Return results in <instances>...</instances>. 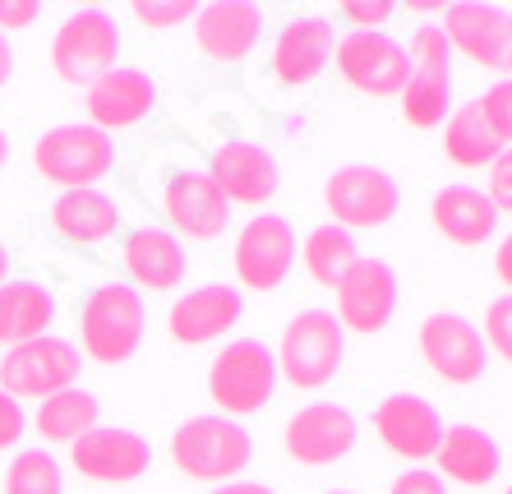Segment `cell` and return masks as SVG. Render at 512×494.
I'll return each mask as SVG.
<instances>
[{
    "label": "cell",
    "instance_id": "obj_8",
    "mask_svg": "<svg viewBox=\"0 0 512 494\" xmlns=\"http://www.w3.org/2000/svg\"><path fill=\"white\" fill-rule=\"evenodd\" d=\"M323 208L333 217V227L342 231H379L388 227L402 208V190L388 171L370 167V162H351V167H337L323 185Z\"/></svg>",
    "mask_w": 512,
    "mask_h": 494
},
{
    "label": "cell",
    "instance_id": "obj_9",
    "mask_svg": "<svg viewBox=\"0 0 512 494\" xmlns=\"http://www.w3.org/2000/svg\"><path fill=\"white\" fill-rule=\"evenodd\" d=\"M79 370H84V351L65 338H37L24 347H10L0 356V393L47 402L65 388H79Z\"/></svg>",
    "mask_w": 512,
    "mask_h": 494
},
{
    "label": "cell",
    "instance_id": "obj_39",
    "mask_svg": "<svg viewBox=\"0 0 512 494\" xmlns=\"http://www.w3.org/2000/svg\"><path fill=\"white\" fill-rule=\"evenodd\" d=\"M342 19L351 24V33H379L393 19V5L388 0H379V5H342Z\"/></svg>",
    "mask_w": 512,
    "mask_h": 494
},
{
    "label": "cell",
    "instance_id": "obj_42",
    "mask_svg": "<svg viewBox=\"0 0 512 494\" xmlns=\"http://www.w3.org/2000/svg\"><path fill=\"white\" fill-rule=\"evenodd\" d=\"M494 273H499V282L512 291V231L499 241V250H494Z\"/></svg>",
    "mask_w": 512,
    "mask_h": 494
},
{
    "label": "cell",
    "instance_id": "obj_43",
    "mask_svg": "<svg viewBox=\"0 0 512 494\" xmlns=\"http://www.w3.org/2000/svg\"><path fill=\"white\" fill-rule=\"evenodd\" d=\"M213 494H277L273 485H259V481H227V485H217Z\"/></svg>",
    "mask_w": 512,
    "mask_h": 494
},
{
    "label": "cell",
    "instance_id": "obj_18",
    "mask_svg": "<svg viewBox=\"0 0 512 494\" xmlns=\"http://www.w3.org/2000/svg\"><path fill=\"white\" fill-rule=\"evenodd\" d=\"M374 434L388 453L406 462H429L443 444V416L416 393H393L374 407Z\"/></svg>",
    "mask_w": 512,
    "mask_h": 494
},
{
    "label": "cell",
    "instance_id": "obj_24",
    "mask_svg": "<svg viewBox=\"0 0 512 494\" xmlns=\"http://www.w3.org/2000/svg\"><path fill=\"white\" fill-rule=\"evenodd\" d=\"M429 222L448 245H462V250H476V245L494 241L499 231V213L489 204V194L476 185H443L429 204Z\"/></svg>",
    "mask_w": 512,
    "mask_h": 494
},
{
    "label": "cell",
    "instance_id": "obj_20",
    "mask_svg": "<svg viewBox=\"0 0 512 494\" xmlns=\"http://www.w3.org/2000/svg\"><path fill=\"white\" fill-rule=\"evenodd\" d=\"M333 51H337L333 19H319V14H310V19H291V24L277 33L273 56H268V70H273V79L282 88H305L328 70Z\"/></svg>",
    "mask_w": 512,
    "mask_h": 494
},
{
    "label": "cell",
    "instance_id": "obj_41",
    "mask_svg": "<svg viewBox=\"0 0 512 494\" xmlns=\"http://www.w3.org/2000/svg\"><path fill=\"white\" fill-rule=\"evenodd\" d=\"M37 14H42L37 0H0V33H24L33 28Z\"/></svg>",
    "mask_w": 512,
    "mask_h": 494
},
{
    "label": "cell",
    "instance_id": "obj_38",
    "mask_svg": "<svg viewBox=\"0 0 512 494\" xmlns=\"http://www.w3.org/2000/svg\"><path fill=\"white\" fill-rule=\"evenodd\" d=\"M388 494H448V485H443L439 471H429V467H406L402 476L388 485Z\"/></svg>",
    "mask_w": 512,
    "mask_h": 494
},
{
    "label": "cell",
    "instance_id": "obj_46",
    "mask_svg": "<svg viewBox=\"0 0 512 494\" xmlns=\"http://www.w3.org/2000/svg\"><path fill=\"white\" fill-rule=\"evenodd\" d=\"M5 162H10V134L0 130V167H5Z\"/></svg>",
    "mask_w": 512,
    "mask_h": 494
},
{
    "label": "cell",
    "instance_id": "obj_2",
    "mask_svg": "<svg viewBox=\"0 0 512 494\" xmlns=\"http://www.w3.org/2000/svg\"><path fill=\"white\" fill-rule=\"evenodd\" d=\"M254 458L250 430L227 416H190L171 434V462H176L190 481L227 485L236 476H245Z\"/></svg>",
    "mask_w": 512,
    "mask_h": 494
},
{
    "label": "cell",
    "instance_id": "obj_25",
    "mask_svg": "<svg viewBox=\"0 0 512 494\" xmlns=\"http://www.w3.org/2000/svg\"><path fill=\"white\" fill-rule=\"evenodd\" d=\"M434 462H439L443 485L453 481V485L480 490V485H489L499 476L503 453L494 444V434L480 430V425H443V444L434 453Z\"/></svg>",
    "mask_w": 512,
    "mask_h": 494
},
{
    "label": "cell",
    "instance_id": "obj_44",
    "mask_svg": "<svg viewBox=\"0 0 512 494\" xmlns=\"http://www.w3.org/2000/svg\"><path fill=\"white\" fill-rule=\"evenodd\" d=\"M14 79V47H10V37L0 33V88Z\"/></svg>",
    "mask_w": 512,
    "mask_h": 494
},
{
    "label": "cell",
    "instance_id": "obj_3",
    "mask_svg": "<svg viewBox=\"0 0 512 494\" xmlns=\"http://www.w3.org/2000/svg\"><path fill=\"white\" fill-rule=\"evenodd\" d=\"M120 24L111 19L107 10H74L65 24L56 28L51 37V70H56L60 84H74V88H93L102 74H111L120 65Z\"/></svg>",
    "mask_w": 512,
    "mask_h": 494
},
{
    "label": "cell",
    "instance_id": "obj_26",
    "mask_svg": "<svg viewBox=\"0 0 512 494\" xmlns=\"http://www.w3.org/2000/svg\"><path fill=\"white\" fill-rule=\"evenodd\" d=\"M56 319V296L42 282H5L0 287V347H24L47 338Z\"/></svg>",
    "mask_w": 512,
    "mask_h": 494
},
{
    "label": "cell",
    "instance_id": "obj_5",
    "mask_svg": "<svg viewBox=\"0 0 512 494\" xmlns=\"http://www.w3.org/2000/svg\"><path fill=\"white\" fill-rule=\"evenodd\" d=\"M273 388H277V361L259 338L227 342L208 365V398L217 402V416H227V421L263 411L273 402Z\"/></svg>",
    "mask_w": 512,
    "mask_h": 494
},
{
    "label": "cell",
    "instance_id": "obj_13",
    "mask_svg": "<svg viewBox=\"0 0 512 494\" xmlns=\"http://www.w3.org/2000/svg\"><path fill=\"white\" fill-rule=\"evenodd\" d=\"M416 347L443 384H476L489 361V347H485V338H480V328L448 310L429 314L425 324H420Z\"/></svg>",
    "mask_w": 512,
    "mask_h": 494
},
{
    "label": "cell",
    "instance_id": "obj_22",
    "mask_svg": "<svg viewBox=\"0 0 512 494\" xmlns=\"http://www.w3.org/2000/svg\"><path fill=\"white\" fill-rule=\"evenodd\" d=\"M84 107H88V125L97 130H130V125L148 121L157 107V84L153 74L116 65L111 74H102L93 88H84Z\"/></svg>",
    "mask_w": 512,
    "mask_h": 494
},
{
    "label": "cell",
    "instance_id": "obj_16",
    "mask_svg": "<svg viewBox=\"0 0 512 494\" xmlns=\"http://www.w3.org/2000/svg\"><path fill=\"white\" fill-rule=\"evenodd\" d=\"M70 462L79 476H88V481H97V485H130L153 467V448L134 430L97 425L79 444H70Z\"/></svg>",
    "mask_w": 512,
    "mask_h": 494
},
{
    "label": "cell",
    "instance_id": "obj_30",
    "mask_svg": "<svg viewBox=\"0 0 512 494\" xmlns=\"http://www.w3.org/2000/svg\"><path fill=\"white\" fill-rule=\"evenodd\" d=\"M300 259H305V273H310L319 287L333 291L337 282L351 273V268L365 259L356 245V236L342 227H333V222H323V227H314L310 236H305V245H300Z\"/></svg>",
    "mask_w": 512,
    "mask_h": 494
},
{
    "label": "cell",
    "instance_id": "obj_33",
    "mask_svg": "<svg viewBox=\"0 0 512 494\" xmlns=\"http://www.w3.org/2000/svg\"><path fill=\"white\" fill-rule=\"evenodd\" d=\"M406 56H411V70H448L453 65V42H448V33L439 24H420L411 33Z\"/></svg>",
    "mask_w": 512,
    "mask_h": 494
},
{
    "label": "cell",
    "instance_id": "obj_21",
    "mask_svg": "<svg viewBox=\"0 0 512 494\" xmlns=\"http://www.w3.org/2000/svg\"><path fill=\"white\" fill-rule=\"evenodd\" d=\"M259 37L263 10L254 0H213V5H199V14H194V42L217 65L245 61L259 47Z\"/></svg>",
    "mask_w": 512,
    "mask_h": 494
},
{
    "label": "cell",
    "instance_id": "obj_1",
    "mask_svg": "<svg viewBox=\"0 0 512 494\" xmlns=\"http://www.w3.org/2000/svg\"><path fill=\"white\" fill-rule=\"evenodd\" d=\"M143 324H148V310L130 282L97 287L79 305V347L97 365H125L143 342Z\"/></svg>",
    "mask_w": 512,
    "mask_h": 494
},
{
    "label": "cell",
    "instance_id": "obj_28",
    "mask_svg": "<svg viewBox=\"0 0 512 494\" xmlns=\"http://www.w3.org/2000/svg\"><path fill=\"white\" fill-rule=\"evenodd\" d=\"M499 153H503V144L494 139V130H489L480 102H462L457 111H448V121H443V157H448L453 167L480 171Z\"/></svg>",
    "mask_w": 512,
    "mask_h": 494
},
{
    "label": "cell",
    "instance_id": "obj_47",
    "mask_svg": "<svg viewBox=\"0 0 512 494\" xmlns=\"http://www.w3.org/2000/svg\"><path fill=\"white\" fill-rule=\"evenodd\" d=\"M328 494H351V490H328Z\"/></svg>",
    "mask_w": 512,
    "mask_h": 494
},
{
    "label": "cell",
    "instance_id": "obj_7",
    "mask_svg": "<svg viewBox=\"0 0 512 494\" xmlns=\"http://www.w3.org/2000/svg\"><path fill=\"white\" fill-rule=\"evenodd\" d=\"M157 204L171 227L185 231L190 241H217L231 217L227 194L217 190V181L199 162H171L157 171Z\"/></svg>",
    "mask_w": 512,
    "mask_h": 494
},
{
    "label": "cell",
    "instance_id": "obj_40",
    "mask_svg": "<svg viewBox=\"0 0 512 494\" xmlns=\"http://www.w3.org/2000/svg\"><path fill=\"white\" fill-rule=\"evenodd\" d=\"M24 430H28L24 402H14L10 393H0V453L19 444V439H24Z\"/></svg>",
    "mask_w": 512,
    "mask_h": 494
},
{
    "label": "cell",
    "instance_id": "obj_29",
    "mask_svg": "<svg viewBox=\"0 0 512 494\" xmlns=\"http://www.w3.org/2000/svg\"><path fill=\"white\" fill-rule=\"evenodd\" d=\"M97 416H102V402L88 388H65L56 398L37 402L33 430L42 444H79L88 430H97Z\"/></svg>",
    "mask_w": 512,
    "mask_h": 494
},
{
    "label": "cell",
    "instance_id": "obj_35",
    "mask_svg": "<svg viewBox=\"0 0 512 494\" xmlns=\"http://www.w3.org/2000/svg\"><path fill=\"white\" fill-rule=\"evenodd\" d=\"M480 111H485L489 130L503 148H512V79H499L494 88H485V97H476Z\"/></svg>",
    "mask_w": 512,
    "mask_h": 494
},
{
    "label": "cell",
    "instance_id": "obj_32",
    "mask_svg": "<svg viewBox=\"0 0 512 494\" xmlns=\"http://www.w3.org/2000/svg\"><path fill=\"white\" fill-rule=\"evenodd\" d=\"M5 494H65V476L51 448H24L14 453L5 471Z\"/></svg>",
    "mask_w": 512,
    "mask_h": 494
},
{
    "label": "cell",
    "instance_id": "obj_17",
    "mask_svg": "<svg viewBox=\"0 0 512 494\" xmlns=\"http://www.w3.org/2000/svg\"><path fill=\"white\" fill-rule=\"evenodd\" d=\"M208 176L217 181V190L227 194V204H245V208L268 204V199L282 190L277 157L259 144H245V139L217 144L213 157H208Z\"/></svg>",
    "mask_w": 512,
    "mask_h": 494
},
{
    "label": "cell",
    "instance_id": "obj_11",
    "mask_svg": "<svg viewBox=\"0 0 512 494\" xmlns=\"http://www.w3.org/2000/svg\"><path fill=\"white\" fill-rule=\"evenodd\" d=\"M337 74L356 93L370 97H402L406 79H411V56L397 37L388 33H346L337 37Z\"/></svg>",
    "mask_w": 512,
    "mask_h": 494
},
{
    "label": "cell",
    "instance_id": "obj_48",
    "mask_svg": "<svg viewBox=\"0 0 512 494\" xmlns=\"http://www.w3.org/2000/svg\"><path fill=\"white\" fill-rule=\"evenodd\" d=\"M503 494H512V485H508V490H503Z\"/></svg>",
    "mask_w": 512,
    "mask_h": 494
},
{
    "label": "cell",
    "instance_id": "obj_45",
    "mask_svg": "<svg viewBox=\"0 0 512 494\" xmlns=\"http://www.w3.org/2000/svg\"><path fill=\"white\" fill-rule=\"evenodd\" d=\"M5 282H10V250L0 245V287H5Z\"/></svg>",
    "mask_w": 512,
    "mask_h": 494
},
{
    "label": "cell",
    "instance_id": "obj_27",
    "mask_svg": "<svg viewBox=\"0 0 512 494\" xmlns=\"http://www.w3.org/2000/svg\"><path fill=\"white\" fill-rule=\"evenodd\" d=\"M51 227L74 245H97L120 231V208H116V199L102 194L97 185L93 190H65L56 204H51Z\"/></svg>",
    "mask_w": 512,
    "mask_h": 494
},
{
    "label": "cell",
    "instance_id": "obj_12",
    "mask_svg": "<svg viewBox=\"0 0 512 494\" xmlns=\"http://www.w3.org/2000/svg\"><path fill=\"white\" fill-rule=\"evenodd\" d=\"M236 282L245 291H277L296 264V231L282 213H259L250 217L236 236Z\"/></svg>",
    "mask_w": 512,
    "mask_h": 494
},
{
    "label": "cell",
    "instance_id": "obj_6",
    "mask_svg": "<svg viewBox=\"0 0 512 494\" xmlns=\"http://www.w3.org/2000/svg\"><path fill=\"white\" fill-rule=\"evenodd\" d=\"M33 167L42 181H51L60 194L65 190H93L111 167H116V144L97 125H56L33 144Z\"/></svg>",
    "mask_w": 512,
    "mask_h": 494
},
{
    "label": "cell",
    "instance_id": "obj_10",
    "mask_svg": "<svg viewBox=\"0 0 512 494\" xmlns=\"http://www.w3.org/2000/svg\"><path fill=\"white\" fill-rule=\"evenodd\" d=\"M443 33L462 51L471 65L512 79V14L503 5H485V0H457L443 5Z\"/></svg>",
    "mask_w": 512,
    "mask_h": 494
},
{
    "label": "cell",
    "instance_id": "obj_4",
    "mask_svg": "<svg viewBox=\"0 0 512 494\" xmlns=\"http://www.w3.org/2000/svg\"><path fill=\"white\" fill-rule=\"evenodd\" d=\"M277 374H282L291 388H323L333 384L337 370L346 361V328L337 324L333 310H300L282 333V347H277Z\"/></svg>",
    "mask_w": 512,
    "mask_h": 494
},
{
    "label": "cell",
    "instance_id": "obj_23",
    "mask_svg": "<svg viewBox=\"0 0 512 494\" xmlns=\"http://www.w3.org/2000/svg\"><path fill=\"white\" fill-rule=\"evenodd\" d=\"M134 291H176L185 282V250L167 227H134L120 245Z\"/></svg>",
    "mask_w": 512,
    "mask_h": 494
},
{
    "label": "cell",
    "instance_id": "obj_19",
    "mask_svg": "<svg viewBox=\"0 0 512 494\" xmlns=\"http://www.w3.org/2000/svg\"><path fill=\"white\" fill-rule=\"evenodd\" d=\"M245 314V291L227 282H208V287L185 291L167 314V328L180 347H203V342L227 338Z\"/></svg>",
    "mask_w": 512,
    "mask_h": 494
},
{
    "label": "cell",
    "instance_id": "obj_14",
    "mask_svg": "<svg viewBox=\"0 0 512 494\" xmlns=\"http://www.w3.org/2000/svg\"><path fill=\"white\" fill-rule=\"evenodd\" d=\"M337 296V324L346 333H360V338H374L393 324L397 314V273L383 259H360L351 273L333 287Z\"/></svg>",
    "mask_w": 512,
    "mask_h": 494
},
{
    "label": "cell",
    "instance_id": "obj_36",
    "mask_svg": "<svg viewBox=\"0 0 512 494\" xmlns=\"http://www.w3.org/2000/svg\"><path fill=\"white\" fill-rule=\"evenodd\" d=\"M485 347L499 356V361L512 365V296H499V301L485 310V328H480Z\"/></svg>",
    "mask_w": 512,
    "mask_h": 494
},
{
    "label": "cell",
    "instance_id": "obj_31",
    "mask_svg": "<svg viewBox=\"0 0 512 494\" xmlns=\"http://www.w3.org/2000/svg\"><path fill=\"white\" fill-rule=\"evenodd\" d=\"M448 107H453V74L448 70H411V79H406V88H402L406 125L434 130V125L448 121Z\"/></svg>",
    "mask_w": 512,
    "mask_h": 494
},
{
    "label": "cell",
    "instance_id": "obj_15",
    "mask_svg": "<svg viewBox=\"0 0 512 494\" xmlns=\"http://www.w3.org/2000/svg\"><path fill=\"white\" fill-rule=\"evenodd\" d=\"M286 458L300 467H333L356 448V416L337 402H310L286 421Z\"/></svg>",
    "mask_w": 512,
    "mask_h": 494
},
{
    "label": "cell",
    "instance_id": "obj_34",
    "mask_svg": "<svg viewBox=\"0 0 512 494\" xmlns=\"http://www.w3.org/2000/svg\"><path fill=\"white\" fill-rule=\"evenodd\" d=\"M130 14L139 19L143 28L171 33V28H180V24H194V14H199V0H139Z\"/></svg>",
    "mask_w": 512,
    "mask_h": 494
},
{
    "label": "cell",
    "instance_id": "obj_37",
    "mask_svg": "<svg viewBox=\"0 0 512 494\" xmlns=\"http://www.w3.org/2000/svg\"><path fill=\"white\" fill-rule=\"evenodd\" d=\"M489 204H494V213H512V148H503L494 162H489Z\"/></svg>",
    "mask_w": 512,
    "mask_h": 494
}]
</instances>
